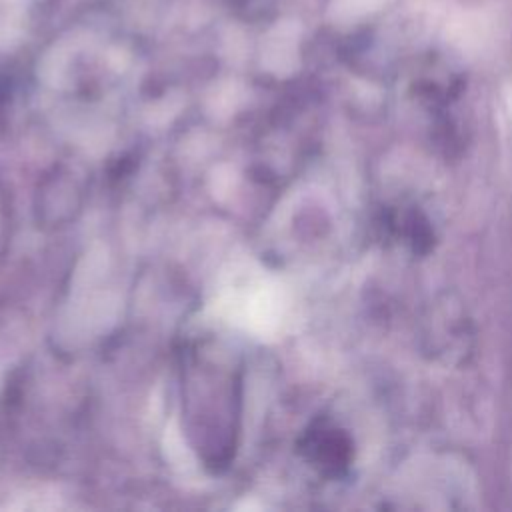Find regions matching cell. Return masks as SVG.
Here are the masks:
<instances>
[{
    "instance_id": "cell-2",
    "label": "cell",
    "mask_w": 512,
    "mask_h": 512,
    "mask_svg": "<svg viewBox=\"0 0 512 512\" xmlns=\"http://www.w3.org/2000/svg\"><path fill=\"white\" fill-rule=\"evenodd\" d=\"M382 4V0H338V12L344 16H362L366 12L376 10Z\"/></svg>"
},
{
    "instance_id": "cell-1",
    "label": "cell",
    "mask_w": 512,
    "mask_h": 512,
    "mask_svg": "<svg viewBox=\"0 0 512 512\" xmlns=\"http://www.w3.org/2000/svg\"><path fill=\"white\" fill-rule=\"evenodd\" d=\"M308 450L310 456L326 468L336 470L344 466L348 460V444L342 436L334 434L332 430H318L308 434Z\"/></svg>"
}]
</instances>
